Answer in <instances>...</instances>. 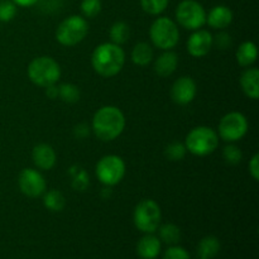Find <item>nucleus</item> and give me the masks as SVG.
Listing matches in <instances>:
<instances>
[{
	"label": "nucleus",
	"mask_w": 259,
	"mask_h": 259,
	"mask_svg": "<svg viewBox=\"0 0 259 259\" xmlns=\"http://www.w3.org/2000/svg\"><path fill=\"white\" fill-rule=\"evenodd\" d=\"M125 128V116L123 111L113 105L99 109L93 118V131L103 142H111L118 138Z\"/></svg>",
	"instance_id": "1"
},
{
	"label": "nucleus",
	"mask_w": 259,
	"mask_h": 259,
	"mask_svg": "<svg viewBox=\"0 0 259 259\" xmlns=\"http://www.w3.org/2000/svg\"><path fill=\"white\" fill-rule=\"evenodd\" d=\"M125 62V53L120 46L113 42L101 43L94 50L91 63L96 72L104 77L118 75Z\"/></svg>",
	"instance_id": "2"
},
{
	"label": "nucleus",
	"mask_w": 259,
	"mask_h": 259,
	"mask_svg": "<svg viewBox=\"0 0 259 259\" xmlns=\"http://www.w3.org/2000/svg\"><path fill=\"white\" fill-rule=\"evenodd\" d=\"M28 77L39 88L55 85L61 77V67L56 60L48 56L37 57L28 66Z\"/></svg>",
	"instance_id": "3"
},
{
	"label": "nucleus",
	"mask_w": 259,
	"mask_h": 259,
	"mask_svg": "<svg viewBox=\"0 0 259 259\" xmlns=\"http://www.w3.org/2000/svg\"><path fill=\"white\" fill-rule=\"evenodd\" d=\"M219 146V136L210 126H196L186 136L185 147L194 156L205 157L215 152Z\"/></svg>",
	"instance_id": "4"
},
{
	"label": "nucleus",
	"mask_w": 259,
	"mask_h": 259,
	"mask_svg": "<svg viewBox=\"0 0 259 259\" xmlns=\"http://www.w3.org/2000/svg\"><path fill=\"white\" fill-rule=\"evenodd\" d=\"M161 207L154 200L146 199L138 202L134 209L133 222L138 230L146 234H153L161 225Z\"/></svg>",
	"instance_id": "5"
},
{
	"label": "nucleus",
	"mask_w": 259,
	"mask_h": 259,
	"mask_svg": "<svg viewBox=\"0 0 259 259\" xmlns=\"http://www.w3.org/2000/svg\"><path fill=\"white\" fill-rule=\"evenodd\" d=\"M149 37H151V40L157 48L169 51L176 47L180 40L179 27L169 18H157L151 25Z\"/></svg>",
	"instance_id": "6"
},
{
	"label": "nucleus",
	"mask_w": 259,
	"mask_h": 259,
	"mask_svg": "<svg viewBox=\"0 0 259 259\" xmlns=\"http://www.w3.org/2000/svg\"><path fill=\"white\" fill-rule=\"evenodd\" d=\"M89 32L88 20L80 15H71L61 22L56 30V38L62 46L72 47L82 42Z\"/></svg>",
	"instance_id": "7"
},
{
	"label": "nucleus",
	"mask_w": 259,
	"mask_h": 259,
	"mask_svg": "<svg viewBox=\"0 0 259 259\" xmlns=\"http://www.w3.org/2000/svg\"><path fill=\"white\" fill-rule=\"evenodd\" d=\"M176 19L185 29L196 30L206 23V12L196 0H182L176 8Z\"/></svg>",
	"instance_id": "8"
},
{
	"label": "nucleus",
	"mask_w": 259,
	"mask_h": 259,
	"mask_svg": "<svg viewBox=\"0 0 259 259\" xmlns=\"http://www.w3.org/2000/svg\"><path fill=\"white\" fill-rule=\"evenodd\" d=\"M96 177L105 186H115L125 175V163L115 154L104 156L96 164Z\"/></svg>",
	"instance_id": "9"
},
{
	"label": "nucleus",
	"mask_w": 259,
	"mask_h": 259,
	"mask_svg": "<svg viewBox=\"0 0 259 259\" xmlns=\"http://www.w3.org/2000/svg\"><path fill=\"white\" fill-rule=\"evenodd\" d=\"M248 132V120L239 111H232L222 118L219 123L220 138L229 143L240 141Z\"/></svg>",
	"instance_id": "10"
},
{
	"label": "nucleus",
	"mask_w": 259,
	"mask_h": 259,
	"mask_svg": "<svg viewBox=\"0 0 259 259\" xmlns=\"http://www.w3.org/2000/svg\"><path fill=\"white\" fill-rule=\"evenodd\" d=\"M19 189L25 196L39 197L46 192V180L39 171L33 168H24L18 179Z\"/></svg>",
	"instance_id": "11"
},
{
	"label": "nucleus",
	"mask_w": 259,
	"mask_h": 259,
	"mask_svg": "<svg viewBox=\"0 0 259 259\" xmlns=\"http://www.w3.org/2000/svg\"><path fill=\"white\" fill-rule=\"evenodd\" d=\"M197 86L194 78L190 76H182L177 78L171 88V98L179 105H187L195 99Z\"/></svg>",
	"instance_id": "12"
},
{
	"label": "nucleus",
	"mask_w": 259,
	"mask_h": 259,
	"mask_svg": "<svg viewBox=\"0 0 259 259\" xmlns=\"http://www.w3.org/2000/svg\"><path fill=\"white\" fill-rule=\"evenodd\" d=\"M212 34L206 29H196L187 40V52L192 57H204L210 52L212 45Z\"/></svg>",
	"instance_id": "13"
},
{
	"label": "nucleus",
	"mask_w": 259,
	"mask_h": 259,
	"mask_svg": "<svg viewBox=\"0 0 259 259\" xmlns=\"http://www.w3.org/2000/svg\"><path fill=\"white\" fill-rule=\"evenodd\" d=\"M162 249V243L158 237L146 234L137 243V254L142 259H156Z\"/></svg>",
	"instance_id": "14"
},
{
	"label": "nucleus",
	"mask_w": 259,
	"mask_h": 259,
	"mask_svg": "<svg viewBox=\"0 0 259 259\" xmlns=\"http://www.w3.org/2000/svg\"><path fill=\"white\" fill-rule=\"evenodd\" d=\"M33 162H34L35 166L39 169H45V171H48V169L52 168L56 164V152L50 144L40 143L38 146H35L33 148Z\"/></svg>",
	"instance_id": "15"
},
{
	"label": "nucleus",
	"mask_w": 259,
	"mask_h": 259,
	"mask_svg": "<svg viewBox=\"0 0 259 259\" xmlns=\"http://www.w3.org/2000/svg\"><path fill=\"white\" fill-rule=\"evenodd\" d=\"M233 22V12L225 5H217L206 14V23L214 29H225Z\"/></svg>",
	"instance_id": "16"
},
{
	"label": "nucleus",
	"mask_w": 259,
	"mask_h": 259,
	"mask_svg": "<svg viewBox=\"0 0 259 259\" xmlns=\"http://www.w3.org/2000/svg\"><path fill=\"white\" fill-rule=\"evenodd\" d=\"M177 65H179V56L171 50L164 51L154 62V71L161 77H168L176 71Z\"/></svg>",
	"instance_id": "17"
},
{
	"label": "nucleus",
	"mask_w": 259,
	"mask_h": 259,
	"mask_svg": "<svg viewBox=\"0 0 259 259\" xmlns=\"http://www.w3.org/2000/svg\"><path fill=\"white\" fill-rule=\"evenodd\" d=\"M240 86L248 98L257 100L259 98V70L248 68L240 76Z\"/></svg>",
	"instance_id": "18"
},
{
	"label": "nucleus",
	"mask_w": 259,
	"mask_h": 259,
	"mask_svg": "<svg viewBox=\"0 0 259 259\" xmlns=\"http://www.w3.org/2000/svg\"><path fill=\"white\" fill-rule=\"evenodd\" d=\"M220 248L222 245H220L219 239L214 235H207L200 240L197 245V254L200 259H212L219 254Z\"/></svg>",
	"instance_id": "19"
},
{
	"label": "nucleus",
	"mask_w": 259,
	"mask_h": 259,
	"mask_svg": "<svg viewBox=\"0 0 259 259\" xmlns=\"http://www.w3.org/2000/svg\"><path fill=\"white\" fill-rule=\"evenodd\" d=\"M258 50L255 43L247 40L239 46L237 51V61L242 67H249L257 61Z\"/></svg>",
	"instance_id": "20"
},
{
	"label": "nucleus",
	"mask_w": 259,
	"mask_h": 259,
	"mask_svg": "<svg viewBox=\"0 0 259 259\" xmlns=\"http://www.w3.org/2000/svg\"><path fill=\"white\" fill-rule=\"evenodd\" d=\"M153 60V50L146 42H139L132 51V61L138 66H147Z\"/></svg>",
	"instance_id": "21"
},
{
	"label": "nucleus",
	"mask_w": 259,
	"mask_h": 259,
	"mask_svg": "<svg viewBox=\"0 0 259 259\" xmlns=\"http://www.w3.org/2000/svg\"><path fill=\"white\" fill-rule=\"evenodd\" d=\"M158 234L161 243H164L167 245H176L181 240V230L177 225L172 224V223H167V224L158 227Z\"/></svg>",
	"instance_id": "22"
},
{
	"label": "nucleus",
	"mask_w": 259,
	"mask_h": 259,
	"mask_svg": "<svg viewBox=\"0 0 259 259\" xmlns=\"http://www.w3.org/2000/svg\"><path fill=\"white\" fill-rule=\"evenodd\" d=\"M43 205L50 211H62L66 205V199L62 195V192L57 191V190H50V191L46 192L45 199H43Z\"/></svg>",
	"instance_id": "23"
},
{
	"label": "nucleus",
	"mask_w": 259,
	"mask_h": 259,
	"mask_svg": "<svg viewBox=\"0 0 259 259\" xmlns=\"http://www.w3.org/2000/svg\"><path fill=\"white\" fill-rule=\"evenodd\" d=\"M110 39L111 42L115 43V45L120 46L123 43H125L129 39V35H131V30H129V25L124 22H116L111 25L110 28Z\"/></svg>",
	"instance_id": "24"
},
{
	"label": "nucleus",
	"mask_w": 259,
	"mask_h": 259,
	"mask_svg": "<svg viewBox=\"0 0 259 259\" xmlns=\"http://www.w3.org/2000/svg\"><path fill=\"white\" fill-rule=\"evenodd\" d=\"M58 96L65 103L73 104L80 100V90L77 86L72 85V83H62L61 86H58Z\"/></svg>",
	"instance_id": "25"
},
{
	"label": "nucleus",
	"mask_w": 259,
	"mask_h": 259,
	"mask_svg": "<svg viewBox=\"0 0 259 259\" xmlns=\"http://www.w3.org/2000/svg\"><path fill=\"white\" fill-rule=\"evenodd\" d=\"M169 0H141V5L146 13L151 15H158L166 10Z\"/></svg>",
	"instance_id": "26"
},
{
	"label": "nucleus",
	"mask_w": 259,
	"mask_h": 259,
	"mask_svg": "<svg viewBox=\"0 0 259 259\" xmlns=\"http://www.w3.org/2000/svg\"><path fill=\"white\" fill-rule=\"evenodd\" d=\"M186 152L187 149L185 147V144L180 143V142H172V143H169L167 146L164 154H166V157L169 161L176 162L184 159L185 156H186Z\"/></svg>",
	"instance_id": "27"
},
{
	"label": "nucleus",
	"mask_w": 259,
	"mask_h": 259,
	"mask_svg": "<svg viewBox=\"0 0 259 259\" xmlns=\"http://www.w3.org/2000/svg\"><path fill=\"white\" fill-rule=\"evenodd\" d=\"M223 157H224L225 162L228 164H232V166H235V164L239 163L243 158V153L240 151L239 147L234 146V144H229L224 148L223 151Z\"/></svg>",
	"instance_id": "28"
},
{
	"label": "nucleus",
	"mask_w": 259,
	"mask_h": 259,
	"mask_svg": "<svg viewBox=\"0 0 259 259\" xmlns=\"http://www.w3.org/2000/svg\"><path fill=\"white\" fill-rule=\"evenodd\" d=\"M81 12L86 18H95L101 12L100 0H82Z\"/></svg>",
	"instance_id": "29"
},
{
	"label": "nucleus",
	"mask_w": 259,
	"mask_h": 259,
	"mask_svg": "<svg viewBox=\"0 0 259 259\" xmlns=\"http://www.w3.org/2000/svg\"><path fill=\"white\" fill-rule=\"evenodd\" d=\"M17 14V5L9 0L0 2V20L2 22H10Z\"/></svg>",
	"instance_id": "30"
},
{
	"label": "nucleus",
	"mask_w": 259,
	"mask_h": 259,
	"mask_svg": "<svg viewBox=\"0 0 259 259\" xmlns=\"http://www.w3.org/2000/svg\"><path fill=\"white\" fill-rule=\"evenodd\" d=\"M163 259H191L189 252L180 245H169L163 253Z\"/></svg>",
	"instance_id": "31"
},
{
	"label": "nucleus",
	"mask_w": 259,
	"mask_h": 259,
	"mask_svg": "<svg viewBox=\"0 0 259 259\" xmlns=\"http://www.w3.org/2000/svg\"><path fill=\"white\" fill-rule=\"evenodd\" d=\"M212 45L217 46L219 50H227L232 46V37L228 33H219L215 38H212Z\"/></svg>",
	"instance_id": "32"
},
{
	"label": "nucleus",
	"mask_w": 259,
	"mask_h": 259,
	"mask_svg": "<svg viewBox=\"0 0 259 259\" xmlns=\"http://www.w3.org/2000/svg\"><path fill=\"white\" fill-rule=\"evenodd\" d=\"M249 174L253 180L258 181L259 180V154L255 153L249 162Z\"/></svg>",
	"instance_id": "33"
},
{
	"label": "nucleus",
	"mask_w": 259,
	"mask_h": 259,
	"mask_svg": "<svg viewBox=\"0 0 259 259\" xmlns=\"http://www.w3.org/2000/svg\"><path fill=\"white\" fill-rule=\"evenodd\" d=\"M12 2L14 3L15 5H18V7L28 8V7H33L34 4H37L39 0H12Z\"/></svg>",
	"instance_id": "34"
},
{
	"label": "nucleus",
	"mask_w": 259,
	"mask_h": 259,
	"mask_svg": "<svg viewBox=\"0 0 259 259\" xmlns=\"http://www.w3.org/2000/svg\"><path fill=\"white\" fill-rule=\"evenodd\" d=\"M47 90H46V93H47V95L50 96L51 99H56L58 96V88H56L55 85H51L48 86V88H46Z\"/></svg>",
	"instance_id": "35"
}]
</instances>
